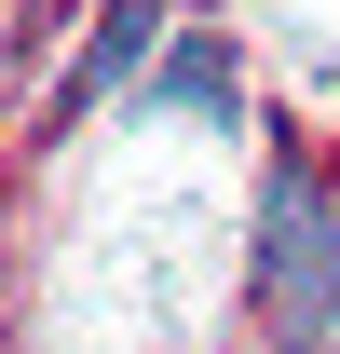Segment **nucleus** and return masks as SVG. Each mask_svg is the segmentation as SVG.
<instances>
[{
    "instance_id": "obj_3",
    "label": "nucleus",
    "mask_w": 340,
    "mask_h": 354,
    "mask_svg": "<svg viewBox=\"0 0 340 354\" xmlns=\"http://www.w3.org/2000/svg\"><path fill=\"white\" fill-rule=\"evenodd\" d=\"M150 109H177V123H245V95H232V41H164L150 55Z\"/></svg>"
},
{
    "instance_id": "obj_1",
    "label": "nucleus",
    "mask_w": 340,
    "mask_h": 354,
    "mask_svg": "<svg viewBox=\"0 0 340 354\" xmlns=\"http://www.w3.org/2000/svg\"><path fill=\"white\" fill-rule=\"evenodd\" d=\"M258 313L286 354L340 341V177H313V164H286L258 191Z\"/></svg>"
},
{
    "instance_id": "obj_2",
    "label": "nucleus",
    "mask_w": 340,
    "mask_h": 354,
    "mask_svg": "<svg viewBox=\"0 0 340 354\" xmlns=\"http://www.w3.org/2000/svg\"><path fill=\"white\" fill-rule=\"evenodd\" d=\"M150 55H164V0H95V41H82V68L55 82V123H82L95 95L150 82Z\"/></svg>"
}]
</instances>
